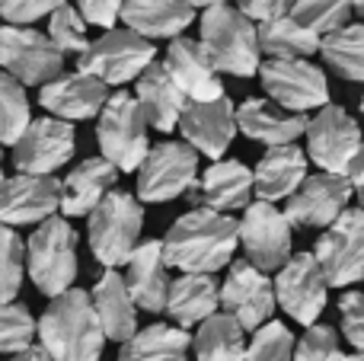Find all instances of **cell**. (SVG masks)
I'll return each mask as SVG.
<instances>
[{
    "label": "cell",
    "mask_w": 364,
    "mask_h": 361,
    "mask_svg": "<svg viewBox=\"0 0 364 361\" xmlns=\"http://www.w3.org/2000/svg\"><path fill=\"white\" fill-rule=\"evenodd\" d=\"M119 183V170L102 157H87L61 179V202L58 208L64 217H83L109 195Z\"/></svg>",
    "instance_id": "obj_27"
},
{
    "label": "cell",
    "mask_w": 364,
    "mask_h": 361,
    "mask_svg": "<svg viewBox=\"0 0 364 361\" xmlns=\"http://www.w3.org/2000/svg\"><path fill=\"white\" fill-rule=\"evenodd\" d=\"M68 0H0V16L6 26H32L36 19L55 13Z\"/></svg>",
    "instance_id": "obj_43"
},
{
    "label": "cell",
    "mask_w": 364,
    "mask_h": 361,
    "mask_svg": "<svg viewBox=\"0 0 364 361\" xmlns=\"http://www.w3.org/2000/svg\"><path fill=\"white\" fill-rule=\"evenodd\" d=\"M26 247V272L45 298L70 291L77 279V230L64 217L42 221Z\"/></svg>",
    "instance_id": "obj_4"
},
{
    "label": "cell",
    "mask_w": 364,
    "mask_h": 361,
    "mask_svg": "<svg viewBox=\"0 0 364 361\" xmlns=\"http://www.w3.org/2000/svg\"><path fill=\"white\" fill-rule=\"evenodd\" d=\"M87 217V240L93 256L106 269L125 266L132 249L138 247L141 227H144V205L132 192L112 189Z\"/></svg>",
    "instance_id": "obj_5"
},
{
    "label": "cell",
    "mask_w": 364,
    "mask_h": 361,
    "mask_svg": "<svg viewBox=\"0 0 364 361\" xmlns=\"http://www.w3.org/2000/svg\"><path fill=\"white\" fill-rule=\"evenodd\" d=\"M125 266H128V272L122 275V281H125L128 298L134 301V307H141L147 313H164L166 288H170V269L164 262L160 240L138 243Z\"/></svg>",
    "instance_id": "obj_24"
},
{
    "label": "cell",
    "mask_w": 364,
    "mask_h": 361,
    "mask_svg": "<svg viewBox=\"0 0 364 361\" xmlns=\"http://www.w3.org/2000/svg\"><path fill=\"white\" fill-rule=\"evenodd\" d=\"M256 38H259V51H265L269 58H304L316 55L320 38L314 32H307L301 23H294L291 16H278L269 23L256 26Z\"/></svg>",
    "instance_id": "obj_34"
},
{
    "label": "cell",
    "mask_w": 364,
    "mask_h": 361,
    "mask_svg": "<svg viewBox=\"0 0 364 361\" xmlns=\"http://www.w3.org/2000/svg\"><path fill=\"white\" fill-rule=\"evenodd\" d=\"M29 122H32V109L26 87L0 70V147L16 144L19 134L29 128Z\"/></svg>",
    "instance_id": "obj_36"
},
{
    "label": "cell",
    "mask_w": 364,
    "mask_h": 361,
    "mask_svg": "<svg viewBox=\"0 0 364 361\" xmlns=\"http://www.w3.org/2000/svg\"><path fill=\"white\" fill-rule=\"evenodd\" d=\"M119 19L128 32L147 38H179L195 23V10L186 0H122Z\"/></svg>",
    "instance_id": "obj_26"
},
{
    "label": "cell",
    "mask_w": 364,
    "mask_h": 361,
    "mask_svg": "<svg viewBox=\"0 0 364 361\" xmlns=\"http://www.w3.org/2000/svg\"><path fill=\"white\" fill-rule=\"evenodd\" d=\"M182 141L195 153H205L211 160H220L237 138V122H233V102L227 96L211 102H186L179 115Z\"/></svg>",
    "instance_id": "obj_20"
},
{
    "label": "cell",
    "mask_w": 364,
    "mask_h": 361,
    "mask_svg": "<svg viewBox=\"0 0 364 361\" xmlns=\"http://www.w3.org/2000/svg\"><path fill=\"white\" fill-rule=\"evenodd\" d=\"M294 343L297 339L288 326L278 323V320H269V323L259 326V330L252 333V339L246 343L243 361H291Z\"/></svg>",
    "instance_id": "obj_39"
},
{
    "label": "cell",
    "mask_w": 364,
    "mask_h": 361,
    "mask_svg": "<svg viewBox=\"0 0 364 361\" xmlns=\"http://www.w3.org/2000/svg\"><path fill=\"white\" fill-rule=\"evenodd\" d=\"M122 0H77V13L83 16V23L100 26V29H115Z\"/></svg>",
    "instance_id": "obj_44"
},
{
    "label": "cell",
    "mask_w": 364,
    "mask_h": 361,
    "mask_svg": "<svg viewBox=\"0 0 364 361\" xmlns=\"http://www.w3.org/2000/svg\"><path fill=\"white\" fill-rule=\"evenodd\" d=\"M4 179H6L4 176V147H0V185H4Z\"/></svg>",
    "instance_id": "obj_49"
},
{
    "label": "cell",
    "mask_w": 364,
    "mask_h": 361,
    "mask_svg": "<svg viewBox=\"0 0 364 361\" xmlns=\"http://www.w3.org/2000/svg\"><path fill=\"white\" fill-rule=\"evenodd\" d=\"M291 6H294V0H237V10L256 26L278 16H288Z\"/></svg>",
    "instance_id": "obj_45"
},
{
    "label": "cell",
    "mask_w": 364,
    "mask_h": 361,
    "mask_svg": "<svg viewBox=\"0 0 364 361\" xmlns=\"http://www.w3.org/2000/svg\"><path fill=\"white\" fill-rule=\"evenodd\" d=\"M198 179V153L186 141H160L138 166V202H173Z\"/></svg>",
    "instance_id": "obj_10"
},
{
    "label": "cell",
    "mask_w": 364,
    "mask_h": 361,
    "mask_svg": "<svg viewBox=\"0 0 364 361\" xmlns=\"http://www.w3.org/2000/svg\"><path fill=\"white\" fill-rule=\"evenodd\" d=\"M160 68L176 83V90L186 96V102H211L224 96L220 74L208 61L205 51H201L198 38H186V36L173 38L166 45V55L160 61Z\"/></svg>",
    "instance_id": "obj_19"
},
{
    "label": "cell",
    "mask_w": 364,
    "mask_h": 361,
    "mask_svg": "<svg viewBox=\"0 0 364 361\" xmlns=\"http://www.w3.org/2000/svg\"><path fill=\"white\" fill-rule=\"evenodd\" d=\"M364 10V0H355V13H361Z\"/></svg>",
    "instance_id": "obj_50"
},
{
    "label": "cell",
    "mask_w": 364,
    "mask_h": 361,
    "mask_svg": "<svg viewBox=\"0 0 364 361\" xmlns=\"http://www.w3.org/2000/svg\"><path fill=\"white\" fill-rule=\"evenodd\" d=\"M288 16L301 23L307 32H314L316 38H323L352 23L355 0H294Z\"/></svg>",
    "instance_id": "obj_35"
},
{
    "label": "cell",
    "mask_w": 364,
    "mask_h": 361,
    "mask_svg": "<svg viewBox=\"0 0 364 361\" xmlns=\"http://www.w3.org/2000/svg\"><path fill=\"white\" fill-rule=\"evenodd\" d=\"M10 361H51V358L45 355L38 345H29V349H23V352H16V355H10Z\"/></svg>",
    "instance_id": "obj_46"
},
{
    "label": "cell",
    "mask_w": 364,
    "mask_h": 361,
    "mask_svg": "<svg viewBox=\"0 0 364 361\" xmlns=\"http://www.w3.org/2000/svg\"><path fill=\"white\" fill-rule=\"evenodd\" d=\"M237 243L243 247L246 262L259 272H278L291 259V224L284 221L282 208L269 202H250L243 217L237 221Z\"/></svg>",
    "instance_id": "obj_12"
},
{
    "label": "cell",
    "mask_w": 364,
    "mask_h": 361,
    "mask_svg": "<svg viewBox=\"0 0 364 361\" xmlns=\"http://www.w3.org/2000/svg\"><path fill=\"white\" fill-rule=\"evenodd\" d=\"M198 26H201L198 45L218 74L256 77L259 64H262L256 23H250L237 6L220 4V6H208L201 13Z\"/></svg>",
    "instance_id": "obj_3"
},
{
    "label": "cell",
    "mask_w": 364,
    "mask_h": 361,
    "mask_svg": "<svg viewBox=\"0 0 364 361\" xmlns=\"http://www.w3.org/2000/svg\"><path fill=\"white\" fill-rule=\"evenodd\" d=\"M48 42L55 45L61 55H83L90 45L87 38V23L77 13V6L61 4L55 13H48Z\"/></svg>",
    "instance_id": "obj_38"
},
{
    "label": "cell",
    "mask_w": 364,
    "mask_h": 361,
    "mask_svg": "<svg viewBox=\"0 0 364 361\" xmlns=\"http://www.w3.org/2000/svg\"><path fill=\"white\" fill-rule=\"evenodd\" d=\"M36 336L42 343L38 349L51 361H100L106 345L90 294L83 288H70L51 298L45 313L36 320Z\"/></svg>",
    "instance_id": "obj_2"
},
{
    "label": "cell",
    "mask_w": 364,
    "mask_h": 361,
    "mask_svg": "<svg viewBox=\"0 0 364 361\" xmlns=\"http://www.w3.org/2000/svg\"><path fill=\"white\" fill-rule=\"evenodd\" d=\"M164 313L179 330H192L211 313H218V281L211 275H179L170 279Z\"/></svg>",
    "instance_id": "obj_30"
},
{
    "label": "cell",
    "mask_w": 364,
    "mask_h": 361,
    "mask_svg": "<svg viewBox=\"0 0 364 361\" xmlns=\"http://www.w3.org/2000/svg\"><path fill=\"white\" fill-rule=\"evenodd\" d=\"M256 77L269 99L284 112L304 115L310 109H323L329 102V80L316 64L304 58H269L259 64Z\"/></svg>",
    "instance_id": "obj_8"
},
{
    "label": "cell",
    "mask_w": 364,
    "mask_h": 361,
    "mask_svg": "<svg viewBox=\"0 0 364 361\" xmlns=\"http://www.w3.org/2000/svg\"><path fill=\"white\" fill-rule=\"evenodd\" d=\"M272 291H275V307H282L301 326H314L320 313L326 311L329 285L314 253H291V259L278 269Z\"/></svg>",
    "instance_id": "obj_14"
},
{
    "label": "cell",
    "mask_w": 364,
    "mask_h": 361,
    "mask_svg": "<svg viewBox=\"0 0 364 361\" xmlns=\"http://www.w3.org/2000/svg\"><path fill=\"white\" fill-rule=\"evenodd\" d=\"M339 326L342 336L348 339L355 352L364 349V294L361 291H346L339 298Z\"/></svg>",
    "instance_id": "obj_42"
},
{
    "label": "cell",
    "mask_w": 364,
    "mask_h": 361,
    "mask_svg": "<svg viewBox=\"0 0 364 361\" xmlns=\"http://www.w3.org/2000/svg\"><path fill=\"white\" fill-rule=\"evenodd\" d=\"M192 336L173 323H151L122 343L119 361H188Z\"/></svg>",
    "instance_id": "obj_31"
},
{
    "label": "cell",
    "mask_w": 364,
    "mask_h": 361,
    "mask_svg": "<svg viewBox=\"0 0 364 361\" xmlns=\"http://www.w3.org/2000/svg\"><path fill=\"white\" fill-rule=\"evenodd\" d=\"M192 352L198 361H243L246 333L227 313H211L198 323V333L192 336Z\"/></svg>",
    "instance_id": "obj_32"
},
{
    "label": "cell",
    "mask_w": 364,
    "mask_h": 361,
    "mask_svg": "<svg viewBox=\"0 0 364 361\" xmlns=\"http://www.w3.org/2000/svg\"><path fill=\"white\" fill-rule=\"evenodd\" d=\"M154 61H157L154 42L128 29H106L77 58V70L102 80L106 87H122V83L138 80Z\"/></svg>",
    "instance_id": "obj_7"
},
{
    "label": "cell",
    "mask_w": 364,
    "mask_h": 361,
    "mask_svg": "<svg viewBox=\"0 0 364 361\" xmlns=\"http://www.w3.org/2000/svg\"><path fill=\"white\" fill-rule=\"evenodd\" d=\"M233 122H237L240 134H246L250 141H259L265 147L297 144V138L307 128V115L284 112L272 99H259V96H250L240 106H233Z\"/></svg>",
    "instance_id": "obj_23"
},
{
    "label": "cell",
    "mask_w": 364,
    "mask_h": 361,
    "mask_svg": "<svg viewBox=\"0 0 364 361\" xmlns=\"http://www.w3.org/2000/svg\"><path fill=\"white\" fill-rule=\"evenodd\" d=\"M346 352L339 349V336H336L333 326L314 323L307 326L301 339L294 343V355L291 361H342Z\"/></svg>",
    "instance_id": "obj_41"
},
{
    "label": "cell",
    "mask_w": 364,
    "mask_h": 361,
    "mask_svg": "<svg viewBox=\"0 0 364 361\" xmlns=\"http://www.w3.org/2000/svg\"><path fill=\"white\" fill-rule=\"evenodd\" d=\"M109 99V87L96 77L74 70V74H58L55 80L42 83L38 90V102L48 109L51 119L61 122H87L96 119L102 102Z\"/></svg>",
    "instance_id": "obj_21"
},
{
    "label": "cell",
    "mask_w": 364,
    "mask_h": 361,
    "mask_svg": "<svg viewBox=\"0 0 364 361\" xmlns=\"http://www.w3.org/2000/svg\"><path fill=\"white\" fill-rule=\"evenodd\" d=\"M77 151V131L61 119H32L13 144V166L23 176H51Z\"/></svg>",
    "instance_id": "obj_15"
},
{
    "label": "cell",
    "mask_w": 364,
    "mask_h": 361,
    "mask_svg": "<svg viewBox=\"0 0 364 361\" xmlns=\"http://www.w3.org/2000/svg\"><path fill=\"white\" fill-rule=\"evenodd\" d=\"M0 70L23 87H42L64 70V55L32 26H0Z\"/></svg>",
    "instance_id": "obj_13"
},
{
    "label": "cell",
    "mask_w": 364,
    "mask_h": 361,
    "mask_svg": "<svg viewBox=\"0 0 364 361\" xmlns=\"http://www.w3.org/2000/svg\"><path fill=\"white\" fill-rule=\"evenodd\" d=\"M195 208H208L227 215L243 211L252 202V170L240 160H214L188 189Z\"/></svg>",
    "instance_id": "obj_22"
},
{
    "label": "cell",
    "mask_w": 364,
    "mask_h": 361,
    "mask_svg": "<svg viewBox=\"0 0 364 361\" xmlns=\"http://www.w3.org/2000/svg\"><path fill=\"white\" fill-rule=\"evenodd\" d=\"M352 195L355 189L342 176L314 173L297 185V192L288 198V208L282 215L291 227H329L348 208Z\"/></svg>",
    "instance_id": "obj_17"
},
{
    "label": "cell",
    "mask_w": 364,
    "mask_h": 361,
    "mask_svg": "<svg viewBox=\"0 0 364 361\" xmlns=\"http://www.w3.org/2000/svg\"><path fill=\"white\" fill-rule=\"evenodd\" d=\"M96 141H100L102 160L115 166L119 173H134L151 151L147 141V122L141 115L138 102L132 93L119 90L102 102L100 115H96Z\"/></svg>",
    "instance_id": "obj_6"
},
{
    "label": "cell",
    "mask_w": 364,
    "mask_h": 361,
    "mask_svg": "<svg viewBox=\"0 0 364 361\" xmlns=\"http://www.w3.org/2000/svg\"><path fill=\"white\" fill-rule=\"evenodd\" d=\"M61 202V183L55 176H10L0 185V224L6 227H26L42 224L58 215Z\"/></svg>",
    "instance_id": "obj_18"
},
{
    "label": "cell",
    "mask_w": 364,
    "mask_h": 361,
    "mask_svg": "<svg viewBox=\"0 0 364 361\" xmlns=\"http://www.w3.org/2000/svg\"><path fill=\"white\" fill-rule=\"evenodd\" d=\"M166 269L182 275H214L233 262L237 253V221L208 208H192L173 221L160 240Z\"/></svg>",
    "instance_id": "obj_1"
},
{
    "label": "cell",
    "mask_w": 364,
    "mask_h": 361,
    "mask_svg": "<svg viewBox=\"0 0 364 361\" xmlns=\"http://www.w3.org/2000/svg\"><path fill=\"white\" fill-rule=\"evenodd\" d=\"M310 176V160L297 144H282L269 147L262 153V160L252 170V192L259 195V202H282L297 192V185Z\"/></svg>",
    "instance_id": "obj_25"
},
{
    "label": "cell",
    "mask_w": 364,
    "mask_h": 361,
    "mask_svg": "<svg viewBox=\"0 0 364 361\" xmlns=\"http://www.w3.org/2000/svg\"><path fill=\"white\" fill-rule=\"evenodd\" d=\"M186 4L192 6V10H195V6H205V10H208V6H220V4H227V0H186Z\"/></svg>",
    "instance_id": "obj_47"
},
{
    "label": "cell",
    "mask_w": 364,
    "mask_h": 361,
    "mask_svg": "<svg viewBox=\"0 0 364 361\" xmlns=\"http://www.w3.org/2000/svg\"><path fill=\"white\" fill-rule=\"evenodd\" d=\"M307 160H314L320 166V173H333V176H346V170L355 163L358 157H364L361 151V128L352 115L342 106H326L307 119Z\"/></svg>",
    "instance_id": "obj_9"
},
{
    "label": "cell",
    "mask_w": 364,
    "mask_h": 361,
    "mask_svg": "<svg viewBox=\"0 0 364 361\" xmlns=\"http://www.w3.org/2000/svg\"><path fill=\"white\" fill-rule=\"evenodd\" d=\"M316 55L348 83H361L364 80V29L361 23H348L342 29L329 32L320 38Z\"/></svg>",
    "instance_id": "obj_33"
},
{
    "label": "cell",
    "mask_w": 364,
    "mask_h": 361,
    "mask_svg": "<svg viewBox=\"0 0 364 361\" xmlns=\"http://www.w3.org/2000/svg\"><path fill=\"white\" fill-rule=\"evenodd\" d=\"M342 361H364V355H361V352H352V355H346Z\"/></svg>",
    "instance_id": "obj_48"
},
{
    "label": "cell",
    "mask_w": 364,
    "mask_h": 361,
    "mask_svg": "<svg viewBox=\"0 0 364 361\" xmlns=\"http://www.w3.org/2000/svg\"><path fill=\"white\" fill-rule=\"evenodd\" d=\"M36 339V320L23 304H0V355H16Z\"/></svg>",
    "instance_id": "obj_40"
},
{
    "label": "cell",
    "mask_w": 364,
    "mask_h": 361,
    "mask_svg": "<svg viewBox=\"0 0 364 361\" xmlns=\"http://www.w3.org/2000/svg\"><path fill=\"white\" fill-rule=\"evenodd\" d=\"M134 102L144 115L147 128H157L160 134H170L179 125V115L186 109V96L176 90V83L166 77L160 61H154L134 83Z\"/></svg>",
    "instance_id": "obj_29"
},
{
    "label": "cell",
    "mask_w": 364,
    "mask_h": 361,
    "mask_svg": "<svg viewBox=\"0 0 364 361\" xmlns=\"http://www.w3.org/2000/svg\"><path fill=\"white\" fill-rule=\"evenodd\" d=\"M218 307L233 317L246 330H259L269 323L275 313V291H272V279L259 269H252L246 259L230 262L224 285H218Z\"/></svg>",
    "instance_id": "obj_16"
},
{
    "label": "cell",
    "mask_w": 364,
    "mask_h": 361,
    "mask_svg": "<svg viewBox=\"0 0 364 361\" xmlns=\"http://www.w3.org/2000/svg\"><path fill=\"white\" fill-rule=\"evenodd\" d=\"M26 275V247L13 227L0 224V304H13L23 288Z\"/></svg>",
    "instance_id": "obj_37"
},
{
    "label": "cell",
    "mask_w": 364,
    "mask_h": 361,
    "mask_svg": "<svg viewBox=\"0 0 364 361\" xmlns=\"http://www.w3.org/2000/svg\"><path fill=\"white\" fill-rule=\"evenodd\" d=\"M314 259L329 288H348L364 272V211L348 205L316 240Z\"/></svg>",
    "instance_id": "obj_11"
},
{
    "label": "cell",
    "mask_w": 364,
    "mask_h": 361,
    "mask_svg": "<svg viewBox=\"0 0 364 361\" xmlns=\"http://www.w3.org/2000/svg\"><path fill=\"white\" fill-rule=\"evenodd\" d=\"M87 294L96 320H100L102 336L109 343H125V339H132L138 333V307L128 298V288L115 269H106L100 275V281L93 285V291Z\"/></svg>",
    "instance_id": "obj_28"
}]
</instances>
